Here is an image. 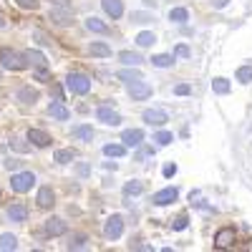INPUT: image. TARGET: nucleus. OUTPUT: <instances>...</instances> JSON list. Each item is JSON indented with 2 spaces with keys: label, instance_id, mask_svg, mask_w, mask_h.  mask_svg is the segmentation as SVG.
<instances>
[{
  "label": "nucleus",
  "instance_id": "42",
  "mask_svg": "<svg viewBox=\"0 0 252 252\" xmlns=\"http://www.w3.org/2000/svg\"><path fill=\"white\" fill-rule=\"evenodd\" d=\"M174 174H177V164H166V166H164V177L172 179Z\"/></svg>",
  "mask_w": 252,
  "mask_h": 252
},
{
  "label": "nucleus",
  "instance_id": "40",
  "mask_svg": "<svg viewBox=\"0 0 252 252\" xmlns=\"http://www.w3.org/2000/svg\"><path fill=\"white\" fill-rule=\"evenodd\" d=\"M131 20L134 23H149V20H154V15H149V13H131Z\"/></svg>",
  "mask_w": 252,
  "mask_h": 252
},
{
  "label": "nucleus",
  "instance_id": "17",
  "mask_svg": "<svg viewBox=\"0 0 252 252\" xmlns=\"http://www.w3.org/2000/svg\"><path fill=\"white\" fill-rule=\"evenodd\" d=\"M48 116L51 119H58V121H66V119H71V111L63 106V101H53L51 106H48Z\"/></svg>",
  "mask_w": 252,
  "mask_h": 252
},
{
  "label": "nucleus",
  "instance_id": "43",
  "mask_svg": "<svg viewBox=\"0 0 252 252\" xmlns=\"http://www.w3.org/2000/svg\"><path fill=\"white\" fill-rule=\"evenodd\" d=\"M189 91H192V89H189V83H179V86L174 89V94H177V96H187Z\"/></svg>",
  "mask_w": 252,
  "mask_h": 252
},
{
  "label": "nucleus",
  "instance_id": "45",
  "mask_svg": "<svg viewBox=\"0 0 252 252\" xmlns=\"http://www.w3.org/2000/svg\"><path fill=\"white\" fill-rule=\"evenodd\" d=\"M18 166H20L18 159H5V169H18Z\"/></svg>",
  "mask_w": 252,
  "mask_h": 252
},
{
  "label": "nucleus",
  "instance_id": "12",
  "mask_svg": "<svg viewBox=\"0 0 252 252\" xmlns=\"http://www.w3.org/2000/svg\"><path fill=\"white\" fill-rule=\"evenodd\" d=\"M101 8L111 20H119L124 15V3L121 0H101Z\"/></svg>",
  "mask_w": 252,
  "mask_h": 252
},
{
  "label": "nucleus",
  "instance_id": "22",
  "mask_svg": "<svg viewBox=\"0 0 252 252\" xmlns=\"http://www.w3.org/2000/svg\"><path fill=\"white\" fill-rule=\"evenodd\" d=\"M152 63H154L157 68H172V66H174V56L159 53V56H152Z\"/></svg>",
  "mask_w": 252,
  "mask_h": 252
},
{
  "label": "nucleus",
  "instance_id": "16",
  "mask_svg": "<svg viewBox=\"0 0 252 252\" xmlns=\"http://www.w3.org/2000/svg\"><path fill=\"white\" fill-rule=\"evenodd\" d=\"M35 202H38V207H43V209L53 207V204H56V194H53V189H51V187H40V189H38Z\"/></svg>",
  "mask_w": 252,
  "mask_h": 252
},
{
  "label": "nucleus",
  "instance_id": "34",
  "mask_svg": "<svg viewBox=\"0 0 252 252\" xmlns=\"http://www.w3.org/2000/svg\"><path fill=\"white\" fill-rule=\"evenodd\" d=\"M212 89H215V94H229V89H232V86H229V81L227 78H215L212 81Z\"/></svg>",
  "mask_w": 252,
  "mask_h": 252
},
{
  "label": "nucleus",
  "instance_id": "19",
  "mask_svg": "<svg viewBox=\"0 0 252 252\" xmlns=\"http://www.w3.org/2000/svg\"><path fill=\"white\" fill-rule=\"evenodd\" d=\"M91 56H96V58H109L111 56V46L109 43H103V40H96V43H91Z\"/></svg>",
  "mask_w": 252,
  "mask_h": 252
},
{
  "label": "nucleus",
  "instance_id": "21",
  "mask_svg": "<svg viewBox=\"0 0 252 252\" xmlns=\"http://www.w3.org/2000/svg\"><path fill=\"white\" fill-rule=\"evenodd\" d=\"M119 61L124 63V66H141V63H144V58H141L139 53H131V51L119 53Z\"/></svg>",
  "mask_w": 252,
  "mask_h": 252
},
{
  "label": "nucleus",
  "instance_id": "48",
  "mask_svg": "<svg viewBox=\"0 0 252 252\" xmlns=\"http://www.w3.org/2000/svg\"><path fill=\"white\" fill-rule=\"evenodd\" d=\"M229 0H212V8H227Z\"/></svg>",
  "mask_w": 252,
  "mask_h": 252
},
{
  "label": "nucleus",
  "instance_id": "1",
  "mask_svg": "<svg viewBox=\"0 0 252 252\" xmlns=\"http://www.w3.org/2000/svg\"><path fill=\"white\" fill-rule=\"evenodd\" d=\"M0 63H3V68L5 71H26L28 68V61L23 53H18L13 48H0Z\"/></svg>",
  "mask_w": 252,
  "mask_h": 252
},
{
  "label": "nucleus",
  "instance_id": "23",
  "mask_svg": "<svg viewBox=\"0 0 252 252\" xmlns=\"http://www.w3.org/2000/svg\"><path fill=\"white\" fill-rule=\"evenodd\" d=\"M86 28L91 31V33H109V26L103 23V20H98V18H86Z\"/></svg>",
  "mask_w": 252,
  "mask_h": 252
},
{
  "label": "nucleus",
  "instance_id": "47",
  "mask_svg": "<svg viewBox=\"0 0 252 252\" xmlns=\"http://www.w3.org/2000/svg\"><path fill=\"white\" fill-rule=\"evenodd\" d=\"M53 96L56 101H63V86H53Z\"/></svg>",
  "mask_w": 252,
  "mask_h": 252
},
{
  "label": "nucleus",
  "instance_id": "36",
  "mask_svg": "<svg viewBox=\"0 0 252 252\" xmlns=\"http://www.w3.org/2000/svg\"><path fill=\"white\" fill-rule=\"evenodd\" d=\"M154 141H157L159 146H166V144H172V141H174V136H172L169 131H159V134L154 136Z\"/></svg>",
  "mask_w": 252,
  "mask_h": 252
},
{
  "label": "nucleus",
  "instance_id": "33",
  "mask_svg": "<svg viewBox=\"0 0 252 252\" xmlns=\"http://www.w3.org/2000/svg\"><path fill=\"white\" fill-rule=\"evenodd\" d=\"M18 247V237L15 235H3V237H0V250H3V252H8V250H15Z\"/></svg>",
  "mask_w": 252,
  "mask_h": 252
},
{
  "label": "nucleus",
  "instance_id": "14",
  "mask_svg": "<svg viewBox=\"0 0 252 252\" xmlns=\"http://www.w3.org/2000/svg\"><path fill=\"white\" fill-rule=\"evenodd\" d=\"M121 141H124V146H141V141H144V131L141 129H126L124 134H121Z\"/></svg>",
  "mask_w": 252,
  "mask_h": 252
},
{
  "label": "nucleus",
  "instance_id": "28",
  "mask_svg": "<svg viewBox=\"0 0 252 252\" xmlns=\"http://www.w3.org/2000/svg\"><path fill=\"white\" fill-rule=\"evenodd\" d=\"M103 154L119 159V157H124V154H126V146H124V144H106V146H103Z\"/></svg>",
  "mask_w": 252,
  "mask_h": 252
},
{
  "label": "nucleus",
  "instance_id": "44",
  "mask_svg": "<svg viewBox=\"0 0 252 252\" xmlns=\"http://www.w3.org/2000/svg\"><path fill=\"white\" fill-rule=\"evenodd\" d=\"M33 35L38 38V43H40V46H51V40H46V35H43V33H40V31H35Z\"/></svg>",
  "mask_w": 252,
  "mask_h": 252
},
{
  "label": "nucleus",
  "instance_id": "38",
  "mask_svg": "<svg viewBox=\"0 0 252 252\" xmlns=\"http://www.w3.org/2000/svg\"><path fill=\"white\" fill-rule=\"evenodd\" d=\"M189 56H192V51H189V46L179 43V46L174 48V58H189Z\"/></svg>",
  "mask_w": 252,
  "mask_h": 252
},
{
  "label": "nucleus",
  "instance_id": "49",
  "mask_svg": "<svg viewBox=\"0 0 252 252\" xmlns=\"http://www.w3.org/2000/svg\"><path fill=\"white\" fill-rule=\"evenodd\" d=\"M0 28H5V20L3 18H0Z\"/></svg>",
  "mask_w": 252,
  "mask_h": 252
},
{
  "label": "nucleus",
  "instance_id": "3",
  "mask_svg": "<svg viewBox=\"0 0 252 252\" xmlns=\"http://www.w3.org/2000/svg\"><path fill=\"white\" fill-rule=\"evenodd\" d=\"M33 184H35V174L33 172H15L10 177V187H13V192H18V194L31 192Z\"/></svg>",
  "mask_w": 252,
  "mask_h": 252
},
{
  "label": "nucleus",
  "instance_id": "31",
  "mask_svg": "<svg viewBox=\"0 0 252 252\" xmlns=\"http://www.w3.org/2000/svg\"><path fill=\"white\" fill-rule=\"evenodd\" d=\"M89 247V237L86 235H71L68 250H86Z\"/></svg>",
  "mask_w": 252,
  "mask_h": 252
},
{
  "label": "nucleus",
  "instance_id": "7",
  "mask_svg": "<svg viewBox=\"0 0 252 252\" xmlns=\"http://www.w3.org/2000/svg\"><path fill=\"white\" fill-rule=\"evenodd\" d=\"M129 86V96L134 98V101H144V98H149L152 96V86L146 81H134V83H126Z\"/></svg>",
  "mask_w": 252,
  "mask_h": 252
},
{
  "label": "nucleus",
  "instance_id": "20",
  "mask_svg": "<svg viewBox=\"0 0 252 252\" xmlns=\"http://www.w3.org/2000/svg\"><path fill=\"white\" fill-rule=\"evenodd\" d=\"M26 61H31V66H35V68H48V61H46V56L40 51H28Z\"/></svg>",
  "mask_w": 252,
  "mask_h": 252
},
{
  "label": "nucleus",
  "instance_id": "27",
  "mask_svg": "<svg viewBox=\"0 0 252 252\" xmlns=\"http://www.w3.org/2000/svg\"><path fill=\"white\" fill-rule=\"evenodd\" d=\"M73 136L78 141H91L94 139V129L91 126H73Z\"/></svg>",
  "mask_w": 252,
  "mask_h": 252
},
{
  "label": "nucleus",
  "instance_id": "39",
  "mask_svg": "<svg viewBox=\"0 0 252 252\" xmlns=\"http://www.w3.org/2000/svg\"><path fill=\"white\" fill-rule=\"evenodd\" d=\"M187 224H189V217H187V215H179V217L174 220V224H172V227L177 229V232H182V229H187Z\"/></svg>",
  "mask_w": 252,
  "mask_h": 252
},
{
  "label": "nucleus",
  "instance_id": "2",
  "mask_svg": "<svg viewBox=\"0 0 252 252\" xmlns=\"http://www.w3.org/2000/svg\"><path fill=\"white\" fill-rule=\"evenodd\" d=\"M66 89L71 94H78V96H86L91 91V78L86 73H68L66 76Z\"/></svg>",
  "mask_w": 252,
  "mask_h": 252
},
{
  "label": "nucleus",
  "instance_id": "5",
  "mask_svg": "<svg viewBox=\"0 0 252 252\" xmlns=\"http://www.w3.org/2000/svg\"><path fill=\"white\" fill-rule=\"evenodd\" d=\"M48 20L51 23H56V26H61V28H66V26H71L73 23V13H71V8H51V15H48Z\"/></svg>",
  "mask_w": 252,
  "mask_h": 252
},
{
  "label": "nucleus",
  "instance_id": "6",
  "mask_svg": "<svg viewBox=\"0 0 252 252\" xmlns=\"http://www.w3.org/2000/svg\"><path fill=\"white\" fill-rule=\"evenodd\" d=\"M43 232H46L48 237H61V235L68 232V224L63 222L61 217H48L46 224H43Z\"/></svg>",
  "mask_w": 252,
  "mask_h": 252
},
{
  "label": "nucleus",
  "instance_id": "30",
  "mask_svg": "<svg viewBox=\"0 0 252 252\" xmlns=\"http://www.w3.org/2000/svg\"><path fill=\"white\" fill-rule=\"evenodd\" d=\"M53 159H56L58 164H71V161L76 159V152H73V149H58V152L53 154Z\"/></svg>",
  "mask_w": 252,
  "mask_h": 252
},
{
  "label": "nucleus",
  "instance_id": "9",
  "mask_svg": "<svg viewBox=\"0 0 252 252\" xmlns=\"http://www.w3.org/2000/svg\"><path fill=\"white\" fill-rule=\"evenodd\" d=\"M177 197H179L177 189H174V187H166V189H161V192H157V194L152 197V202H154L157 207H166V204L177 202Z\"/></svg>",
  "mask_w": 252,
  "mask_h": 252
},
{
  "label": "nucleus",
  "instance_id": "35",
  "mask_svg": "<svg viewBox=\"0 0 252 252\" xmlns=\"http://www.w3.org/2000/svg\"><path fill=\"white\" fill-rule=\"evenodd\" d=\"M235 78H237L240 83H250V81H252V63H250V66H240Z\"/></svg>",
  "mask_w": 252,
  "mask_h": 252
},
{
  "label": "nucleus",
  "instance_id": "15",
  "mask_svg": "<svg viewBox=\"0 0 252 252\" xmlns=\"http://www.w3.org/2000/svg\"><path fill=\"white\" fill-rule=\"evenodd\" d=\"M38 96H40V94H38L35 89H31V86H20L18 94H15V98H18L20 103H26V106H33V103L38 101Z\"/></svg>",
  "mask_w": 252,
  "mask_h": 252
},
{
  "label": "nucleus",
  "instance_id": "18",
  "mask_svg": "<svg viewBox=\"0 0 252 252\" xmlns=\"http://www.w3.org/2000/svg\"><path fill=\"white\" fill-rule=\"evenodd\" d=\"M8 220L10 222H26L28 220V207L26 204H10V209H8Z\"/></svg>",
  "mask_w": 252,
  "mask_h": 252
},
{
  "label": "nucleus",
  "instance_id": "13",
  "mask_svg": "<svg viewBox=\"0 0 252 252\" xmlns=\"http://www.w3.org/2000/svg\"><path fill=\"white\" fill-rule=\"evenodd\" d=\"M96 119L103 121L106 126H119V124H121V116H119L114 109H109V106H101V109L96 111Z\"/></svg>",
  "mask_w": 252,
  "mask_h": 252
},
{
  "label": "nucleus",
  "instance_id": "4",
  "mask_svg": "<svg viewBox=\"0 0 252 252\" xmlns=\"http://www.w3.org/2000/svg\"><path fill=\"white\" fill-rule=\"evenodd\" d=\"M103 235H106L109 240H119L124 235V217L121 215H111L106 220V227H103Z\"/></svg>",
  "mask_w": 252,
  "mask_h": 252
},
{
  "label": "nucleus",
  "instance_id": "24",
  "mask_svg": "<svg viewBox=\"0 0 252 252\" xmlns=\"http://www.w3.org/2000/svg\"><path fill=\"white\" fill-rule=\"evenodd\" d=\"M119 78L124 81V83H134V81H139L141 78V71L134 66V68H124V71H119Z\"/></svg>",
  "mask_w": 252,
  "mask_h": 252
},
{
  "label": "nucleus",
  "instance_id": "10",
  "mask_svg": "<svg viewBox=\"0 0 252 252\" xmlns=\"http://www.w3.org/2000/svg\"><path fill=\"white\" fill-rule=\"evenodd\" d=\"M141 119L149 124V126H164L166 121H169L166 111H161V109H146V111L141 114Z\"/></svg>",
  "mask_w": 252,
  "mask_h": 252
},
{
  "label": "nucleus",
  "instance_id": "11",
  "mask_svg": "<svg viewBox=\"0 0 252 252\" xmlns=\"http://www.w3.org/2000/svg\"><path fill=\"white\" fill-rule=\"evenodd\" d=\"M26 139H28L33 146H38V149H46V146L51 144V136H48L43 129H28Z\"/></svg>",
  "mask_w": 252,
  "mask_h": 252
},
{
  "label": "nucleus",
  "instance_id": "41",
  "mask_svg": "<svg viewBox=\"0 0 252 252\" xmlns=\"http://www.w3.org/2000/svg\"><path fill=\"white\" fill-rule=\"evenodd\" d=\"M35 78L38 81H48L51 78V71L48 68H35Z\"/></svg>",
  "mask_w": 252,
  "mask_h": 252
},
{
  "label": "nucleus",
  "instance_id": "37",
  "mask_svg": "<svg viewBox=\"0 0 252 252\" xmlns=\"http://www.w3.org/2000/svg\"><path fill=\"white\" fill-rule=\"evenodd\" d=\"M18 3V8H23V10H38V0H15Z\"/></svg>",
  "mask_w": 252,
  "mask_h": 252
},
{
  "label": "nucleus",
  "instance_id": "32",
  "mask_svg": "<svg viewBox=\"0 0 252 252\" xmlns=\"http://www.w3.org/2000/svg\"><path fill=\"white\" fill-rule=\"evenodd\" d=\"M136 43H139L141 48H149V46H154V43H157V35H154V33H149V31H144V33H139V35H136Z\"/></svg>",
  "mask_w": 252,
  "mask_h": 252
},
{
  "label": "nucleus",
  "instance_id": "46",
  "mask_svg": "<svg viewBox=\"0 0 252 252\" xmlns=\"http://www.w3.org/2000/svg\"><path fill=\"white\" fill-rule=\"evenodd\" d=\"M51 3L58 8H71V0H51Z\"/></svg>",
  "mask_w": 252,
  "mask_h": 252
},
{
  "label": "nucleus",
  "instance_id": "29",
  "mask_svg": "<svg viewBox=\"0 0 252 252\" xmlns=\"http://www.w3.org/2000/svg\"><path fill=\"white\" fill-rule=\"evenodd\" d=\"M169 20H172V23H187V20H189V10L187 8H172L169 10Z\"/></svg>",
  "mask_w": 252,
  "mask_h": 252
},
{
  "label": "nucleus",
  "instance_id": "8",
  "mask_svg": "<svg viewBox=\"0 0 252 252\" xmlns=\"http://www.w3.org/2000/svg\"><path fill=\"white\" fill-rule=\"evenodd\" d=\"M232 242H235V229H232V227H222L220 232L215 235V247H217V250L232 247Z\"/></svg>",
  "mask_w": 252,
  "mask_h": 252
},
{
  "label": "nucleus",
  "instance_id": "26",
  "mask_svg": "<svg viewBox=\"0 0 252 252\" xmlns=\"http://www.w3.org/2000/svg\"><path fill=\"white\" fill-rule=\"evenodd\" d=\"M141 192H144V184L136 182V179H131V182L124 184V194H126V197H136V194H141Z\"/></svg>",
  "mask_w": 252,
  "mask_h": 252
},
{
  "label": "nucleus",
  "instance_id": "25",
  "mask_svg": "<svg viewBox=\"0 0 252 252\" xmlns=\"http://www.w3.org/2000/svg\"><path fill=\"white\" fill-rule=\"evenodd\" d=\"M10 149L18 152V154H28V152H31V144H28L26 139H20V136H13V139H10Z\"/></svg>",
  "mask_w": 252,
  "mask_h": 252
}]
</instances>
